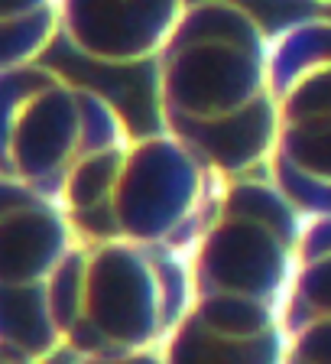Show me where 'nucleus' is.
Masks as SVG:
<instances>
[{
	"label": "nucleus",
	"instance_id": "nucleus-1",
	"mask_svg": "<svg viewBox=\"0 0 331 364\" xmlns=\"http://www.w3.org/2000/svg\"><path fill=\"white\" fill-rule=\"evenodd\" d=\"M273 33L237 0H188L153 62L159 130L224 179L264 173L273 144Z\"/></svg>",
	"mask_w": 331,
	"mask_h": 364
},
{
	"label": "nucleus",
	"instance_id": "nucleus-2",
	"mask_svg": "<svg viewBox=\"0 0 331 364\" xmlns=\"http://www.w3.org/2000/svg\"><path fill=\"white\" fill-rule=\"evenodd\" d=\"M305 215L266 173L224 182L215 212L188 254L185 316L237 338L283 335V306L299 257Z\"/></svg>",
	"mask_w": 331,
	"mask_h": 364
},
{
	"label": "nucleus",
	"instance_id": "nucleus-3",
	"mask_svg": "<svg viewBox=\"0 0 331 364\" xmlns=\"http://www.w3.org/2000/svg\"><path fill=\"white\" fill-rule=\"evenodd\" d=\"M224 176L163 130L127 136L85 163L62 208L85 241H117L188 257Z\"/></svg>",
	"mask_w": 331,
	"mask_h": 364
},
{
	"label": "nucleus",
	"instance_id": "nucleus-4",
	"mask_svg": "<svg viewBox=\"0 0 331 364\" xmlns=\"http://www.w3.org/2000/svg\"><path fill=\"white\" fill-rule=\"evenodd\" d=\"M192 303L188 257L117 241H78L55 283V328L72 358L163 351Z\"/></svg>",
	"mask_w": 331,
	"mask_h": 364
},
{
	"label": "nucleus",
	"instance_id": "nucleus-5",
	"mask_svg": "<svg viewBox=\"0 0 331 364\" xmlns=\"http://www.w3.org/2000/svg\"><path fill=\"white\" fill-rule=\"evenodd\" d=\"M134 130L88 85L43 62L0 68V179L55 198L98 153Z\"/></svg>",
	"mask_w": 331,
	"mask_h": 364
},
{
	"label": "nucleus",
	"instance_id": "nucleus-6",
	"mask_svg": "<svg viewBox=\"0 0 331 364\" xmlns=\"http://www.w3.org/2000/svg\"><path fill=\"white\" fill-rule=\"evenodd\" d=\"M273 144L266 179L305 218L331 215V16L273 30Z\"/></svg>",
	"mask_w": 331,
	"mask_h": 364
},
{
	"label": "nucleus",
	"instance_id": "nucleus-7",
	"mask_svg": "<svg viewBox=\"0 0 331 364\" xmlns=\"http://www.w3.org/2000/svg\"><path fill=\"white\" fill-rule=\"evenodd\" d=\"M82 235L62 202L0 179V341L53 361L55 283Z\"/></svg>",
	"mask_w": 331,
	"mask_h": 364
},
{
	"label": "nucleus",
	"instance_id": "nucleus-8",
	"mask_svg": "<svg viewBox=\"0 0 331 364\" xmlns=\"http://www.w3.org/2000/svg\"><path fill=\"white\" fill-rule=\"evenodd\" d=\"M185 10L188 0H62L59 36L94 65H153Z\"/></svg>",
	"mask_w": 331,
	"mask_h": 364
},
{
	"label": "nucleus",
	"instance_id": "nucleus-9",
	"mask_svg": "<svg viewBox=\"0 0 331 364\" xmlns=\"http://www.w3.org/2000/svg\"><path fill=\"white\" fill-rule=\"evenodd\" d=\"M283 364H331V215H309L283 306Z\"/></svg>",
	"mask_w": 331,
	"mask_h": 364
},
{
	"label": "nucleus",
	"instance_id": "nucleus-10",
	"mask_svg": "<svg viewBox=\"0 0 331 364\" xmlns=\"http://www.w3.org/2000/svg\"><path fill=\"white\" fill-rule=\"evenodd\" d=\"M286 338H237L182 316L163 345L166 364H283Z\"/></svg>",
	"mask_w": 331,
	"mask_h": 364
},
{
	"label": "nucleus",
	"instance_id": "nucleus-11",
	"mask_svg": "<svg viewBox=\"0 0 331 364\" xmlns=\"http://www.w3.org/2000/svg\"><path fill=\"white\" fill-rule=\"evenodd\" d=\"M62 0H0V68L30 65L59 36Z\"/></svg>",
	"mask_w": 331,
	"mask_h": 364
},
{
	"label": "nucleus",
	"instance_id": "nucleus-12",
	"mask_svg": "<svg viewBox=\"0 0 331 364\" xmlns=\"http://www.w3.org/2000/svg\"><path fill=\"white\" fill-rule=\"evenodd\" d=\"M72 364H166L163 351H134V355H88L72 358Z\"/></svg>",
	"mask_w": 331,
	"mask_h": 364
},
{
	"label": "nucleus",
	"instance_id": "nucleus-13",
	"mask_svg": "<svg viewBox=\"0 0 331 364\" xmlns=\"http://www.w3.org/2000/svg\"><path fill=\"white\" fill-rule=\"evenodd\" d=\"M0 364H53V361H49V358L30 355V351L13 348V345H4V341H0Z\"/></svg>",
	"mask_w": 331,
	"mask_h": 364
},
{
	"label": "nucleus",
	"instance_id": "nucleus-14",
	"mask_svg": "<svg viewBox=\"0 0 331 364\" xmlns=\"http://www.w3.org/2000/svg\"><path fill=\"white\" fill-rule=\"evenodd\" d=\"M315 4H322V7H331V0H315Z\"/></svg>",
	"mask_w": 331,
	"mask_h": 364
}]
</instances>
